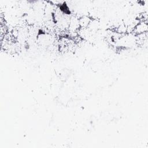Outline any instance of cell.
Here are the masks:
<instances>
[{
  "label": "cell",
  "instance_id": "3",
  "mask_svg": "<svg viewBox=\"0 0 148 148\" xmlns=\"http://www.w3.org/2000/svg\"><path fill=\"white\" fill-rule=\"evenodd\" d=\"M87 28L93 33L97 32L101 29L99 20L97 18H92Z\"/></svg>",
  "mask_w": 148,
  "mask_h": 148
},
{
  "label": "cell",
  "instance_id": "4",
  "mask_svg": "<svg viewBox=\"0 0 148 148\" xmlns=\"http://www.w3.org/2000/svg\"><path fill=\"white\" fill-rule=\"evenodd\" d=\"M91 18L89 16V15L86 14L84 16H82L79 17V24L80 28H87L91 20Z\"/></svg>",
  "mask_w": 148,
  "mask_h": 148
},
{
  "label": "cell",
  "instance_id": "1",
  "mask_svg": "<svg viewBox=\"0 0 148 148\" xmlns=\"http://www.w3.org/2000/svg\"><path fill=\"white\" fill-rule=\"evenodd\" d=\"M80 28L79 17L77 15L71 16L69 22L68 32H77Z\"/></svg>",
  "mask_w": 148,
  "mask_h": 148
},
{
  "label": "cell",
  "instance_id": "2",
  "mask_svg": "<svg viewBox=\"0 0 148 148\" xmlns=\"http://www.w3.org/2000/svg\"><path fill=\"white\" fill-rule=\"evenodd\" d=\"M148 25L147 23V21H139V22L136 24L135 27L132 34L135 35L147 32Z\"/></svg>",
  "mask_w": 148,
  "mask_h": 148
}]
</instances>
